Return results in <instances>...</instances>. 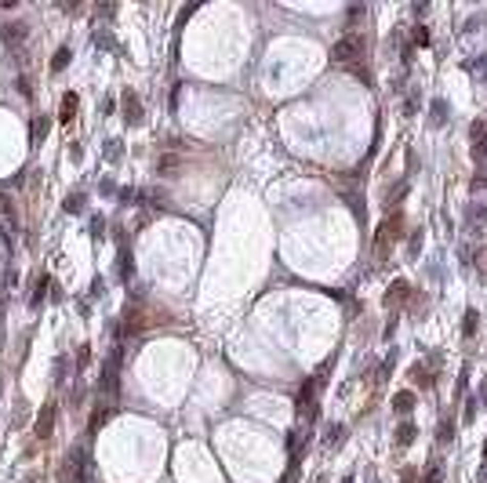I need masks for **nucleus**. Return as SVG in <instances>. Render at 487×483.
<instances>
[{"label":"nucleus","instance_id":"obj_1","mask_svg":"<svg viewBox=\"0 0 487 483\" xmlns=\"http://www.w3.org/2000/svg\"><path fill=\"white\" fill-rule=\"evenodd\" d=\"M360 55H363V40H360V36H353V33H349V36H342L338 44L331 48V58H335V62H353V58H360Z\"/></svg>","mask_w":487,"mask_h":483},{"label":"nucleus","instance_id":"obj_2","mask_svg":"<svg viewBox=\"0 0 487 483\" xmlns=\"http://www.w3.org/2000/svg\"><path fill=\"white\" fill-rule=\"evenodd\" d=\"M393 404H396V411H400V414H408V411H411V404H415V396H411V392H396Z\"/></svg>","mask_w":487,"mask_h":483},{"label":"nucleus","instance_id":"obj_3","mask_svg":"<svg viewBox=\"0 0 487 483\" xmlns=\"http://www.w3.org/2000/svg\"><path fill=\"white\" fill-rule=\"evenodd\" d=\"M73 113H76V95H66L62 98V120H73Z\"/></svg>","mask_w":487,"mask_h":483},{"label":"nucleus","instance_id":"obj_4","mask_svg":"<svg viewBox=\"0 0 487 483\" xmlns=\"http://www.w3.org/2000/svg\"><path fill=\"white\" fill-rule=\"evenodd\" d=\"M66 62H69V48H58V55H55L51 69H55V73H62V69H66Z\"/></svg>","mask_w":487,"mask_h":483},{"label":"nucleus","instance_id":"obj_5","mask_svg":"<svg viewBox=\"0 0 487 483\" xmlns=\"http://www.w3.org/2000/svg\"><path fill=\"white\" fill-rule=\"evenodd\" d=\"M476 320H480V316H476V309H469V312H465V327H462V334H465V338L476 331Z\"/></svg>","mask_w":487,"mask_h":483},{"label":"nucleus","instance_id":"obj_6","mask_svg":"<svg viewBox=\"0 0 487 483\" xmlns=\"http://www.w3.org/2000/svg\"><path fill=\"white\" fill-rule=\"evenodd\" d=\"M411 382H418V385H429L433 378L425 374V367H418V364H415V367H411Z\"/></svg>","mask_w":487,"mask_h":483},{"label":"nucleus","instance_id":"obj_7","mask_svg":"<svg viewBox=\"0 0 487 483\" xmlns=\"http://www.w3.org/2000/svg\"><path fill=\"white\" fill-rule=\"evenodd\" d=\"M411 436H415V425H400V432H396V444H411Z\"/></svg>","mask_w":487,"mask_h":483},{"label":"nucleus","instance_id":"obj_8","mask_svg":"<svg viewBox=\"0 0 487 483\" xmlns=\"http://www.w3.org/2000/svg\"><path fill=\"white\" fill-rule=\"evenodd\" d=\"M4 36H8V44H11V40H22V36H26V26H22V22H18V26H8Z\"/></svg>","mask_w":487,"mask_h":483},{"label":"nucleus","instance_id":"obj_9","mask_svg":"<svg viewBox=\"0 0 487 483\" xmlns=\"http://www.w3.org/2000/svg\"><path fill=\"white\" fill-rule=\"evenodd\" d=\"M124 109H131V120H138V98L135 95H124Z\"/></svg>","mask_w":487,"mask_h":483},{"label":"nucleus","instance_id":"obj_10","mask_svg":"<svg viewBox=\"0 0 487 483\" xmlns=\"http://www.w3.org/2000/svg\"><path fill=\"white\" fill-rule=\"evenodd\" d=\"M36 432H40V436H48V432H51V407L44 411V422L36 425Z\"/></svg>","mask_w":487,"mask_h":483},{"label":"nucleus","instance_id":"obj_11","mask_svg":"<svg viewBox=\"0 0 487 483\" xmlns=\"http://www.w3.org/2000/svg\"><path fill=\"white\" fill-rule=\"evenodd\" d=\"M403 295H408V284H403V280H396V284H393V302H400Z\"/></svg>","mask_w":487,"mask_h":483},{"label":"nucleus","instance_id":"obj_12","mask_svg":"<svg viewBox=\"0 0 487 483\" xmlns=\"http://www.w3.org/2000/svg\"><path fill=\"white\" fill-rule=\"evenodd\" d=\"M178 167V156H164L160 160V171H175Z\"/></svg>","mask_w":487,"mask_h":483},{"label":"nucleus","instance_id":"obj_13","mask_svg":"<svg viewBox=\"0 0 487 483\" xmlns=\"http://www.w3.org/2000/svg\"><path fill=\"white\" fill-rule=\"evenodd\" d=\"M415 44H429V33H425V29H422V26H418V29H415Z\"/></svg>","mask_w":487,"mask_h":483}]
</instances>
